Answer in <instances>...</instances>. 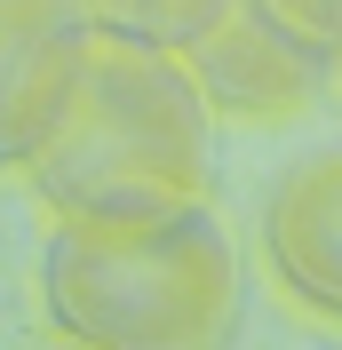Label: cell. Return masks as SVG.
I'll return each instance as SVG.
<instances>
[{
	"label": "cell",
	"instance_id": "obj_4",
	"mask_svg": "<svg viewBox=\"0 0 342 350\" xmlns=\"http://www.w3.org/2000/svg\"><path fill=\"white\" fill-rule=\"evenodd\" d=\"M255 255H263V271H271V286L302 310V319L342 327V135L302 144V152L263 183Z\"/></svg>",
	"mask_w": 342,
	"mask_h": 350
},
{
	"label": "cell",
	"instance_id": "obj_8",
	"mask_svg": "<svg viewBox=\"0 0 342 350\" xmlns=\"http://www.w3.org/2000/svg\"><path fill=\"white\" fill-rule=\"evenodd\" d=\"M326 104L342 111V56H334V72H326Z\"/></svg>",
	"mask_w": 342,
	"mask_h": 350
},
{
	"label": "cell",
	"instance_id": "obj_7",
	"mask_svg": "<svg viewBox=\"0 0 342 350\" xmlns=\"http://www.w3.org/2000/svg\"><path fill=\"white\" fill-rule=\"evenodd\" d=\"M271 16H287L302 40H319L326 56H342V0H263Z\"/></svg>",
	"mask_w": 342,
	"mask_h": 350
},
{
	"label": "cell",
	"instance_id": "obj_1",
	"mask_svg": "<svg viewBox=\"0 0 342 350\" xmlns=\"http://www.w3.org/2000/svg\"><path fill=\"white\" fill-rule=\"evenodd\" d=\"M239 247L207 199L159 215H48L40 310L88 350H207L239 327Z\"/></svg>",
	"mask_w": 342,
	"mask_h": 350
},
{
	"label": "cell",
	"instance_id": "obj_5",
	"mask_svg": "<svg viewBox=\"0 0 342 350\" xmlns=\"http://www.w3.org/2000/svg\"><path fill=\"white\" fill-rule=\"evenodd\" d=\"M96 48L88 0H0V167H32Z\"/></svg>",
	"mask_w": 342,
	"mask_h": 350
},
{
	"label": "cell",
	"instance_id": "obj_6",
	"mask_svg": "<svg viewBox=\"0 0 342 350\" xmlns=\"http://www.w3.org/2000/svg\"><path fill=\"white\" fill-rule=\"evenodd\" d=\"M231 0H88V16L104 32H135V40H159V48H192Z\"/></svg>",
	"mask_w": 342,
	"mask_h": 350
},
{
	"label": "cell",
	"instance_id": "obj_3",
	"mask_svg": "<svg viewBox=\"0 0 342 350\" xmlns=\"http://www.w3.org/2000/svg\"><path fill=\"white\" fill-rule=\"evenodd\" d=\"M199 96L215 104V120H247V128H271V120H295V111L326 104V56L319 40H302L287 16H271L263 0H231L223 16L183 48Z\"/></svg>",
	"mask_w": 342,
	"mask_h": 350
},
{
	"label": "cell",
	"instance_id": "obj_2",
	"mask_svg": "<svg viewBox=\"0 0 342 350\" xmlns=\"http://www.w3.org/2000/svg\"><path fill=\"white\" fill-rule=\"evenodd\" d=\"M32 199L48 215H159L215 183V104L199 96L183 48L104 32L88 48L64 120L32 167Z\"/></svg>",
	"mask_w": 342,
	"mask_h": 350
}]
</instances>
